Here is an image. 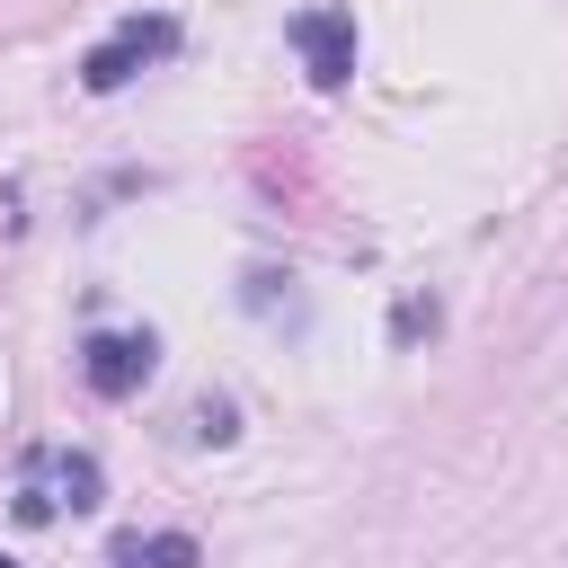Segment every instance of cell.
<instances>
[{
	"instance_id": "1",
	"label": "cell",
	"mask_w": 568,
	"mask_h": 568,
	"mask_svg": "<svg viewBox=\"0 0 568 568\" xmlns=\"http://www.w3.org/2000/svg\"><path fill=\"white\" fill-rule=\"evenodd\" d=\"M169 44H178V18H115V27H106V36L89 44L80 80H89V89L106 98V89H124L133 71H151V62L169 53Z\"/></svg>"
},
{
	"instance_id": "2",
	"label": "cell",
	"mask_w": 568,
	"mask_h": 568,
	"mask_svg": "<svg viewBox=\"0 0 568 568\" xmlns=\"http://www.w3.org/2000/svg\"><path fill=\"white\" fill-rule=\"evenodd\" d=\"M80 515V506H98V462L89 453H36L27 462V488H18V515L27 524H44V515Z\"/></svg>"
},
{
	"instance_id": "3",
	"label": "cell",
	"mask_w": 568,
	"mask_h": 568,
	"mask_svg": "<svg viewBox=\"0 0 568 568\" xmlns=\"http://www.w3.org/2000/svg\"><path fill=\"white\" fill-rule=\"evenodd\" d=\"M151 337H133V328H98L89 346H80V373H89V390L98 399H124V390H142L151 382Z\"/></svg>"
},
{
	"instance_id": "4",
	"label": "cell",
	"mask_w": 568,
	"mask_h": 568,
	"mask_svg": "<svg viewBox=\"0 0 568 568\" xmlns=\"http://www.w3.org/2000/svg\"><path fill=\"white\" fill-rule=\"evenodd\" d=\"M293 53H302V71H311L320 89H337V80L355 71V18H346V9H302V18H293Z\"/></svg>"
},
{
	"instance_id": "5",
	"label": "cell",
	"mask_w": 568,
	"mask_h": 568,
	"mask_svg": "<svg viewBox=\"0 0 568 568\" xmlns=\"http://www.w3.org/2000/svg\"><path fill=\"white\" fill-rule=\"evenodd\" d=\"M115 568H195V541L186 532H151V541H124Z\"/></svg>"
},
{
	"instance_id": "6",
	"label": "cell",
	"mask_w": 568,
	"mask_h": 568,
	"mask_svg": "<svg viewBox=\"0 0 568 568\" xmlns=\"http://www.w3.org/2000/svg\"><path fill=\"white\" fill-rule=\"evenodd\" d=\"M0 568H9V559H0Z\"/></svg>"
}]
</instances>
